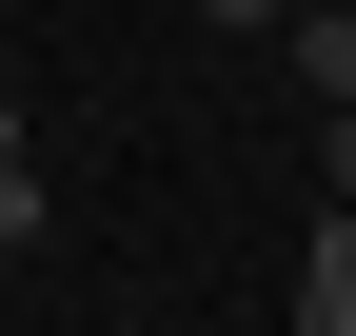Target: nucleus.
Returning a JSON list of instances; mask_svg holds the SVG:
<instances>
[{"label": "nucleus", "mask_w": 356, "mask_h": 336, "mask_svg": "<svg viewBox=\"0 0 356 336\" xmlns=\"http://www.w3.org/2000/svg\"><path fill=\"white\" fill-rule=\"evenodd\" d=\"M297 336H356V218L317 198V258H297Z\"/></svg>", "instance_id": "f257e3e1"}, {"label": "nucleus", "mask_w": 356, "mask_h": 336, "mask_svg": "<svg viewBox=\"0 0 356 336\" xmlns=\"http://www.w3.org/2000/svg\"><path fill=\"white\" fill-rule=\"evenodd\" d=\"M277 40H297V79H317V119H337V99H356V0H297Z\"/></svg>", "instance_id": "f03ea898"}, {"label": "nucleus", "mask_w": 356, "mask_h": 336, "mask_svg": "<svg viewBox=\"0 0 356 336\" xmlns=\"http://www.w3.org/2000/svg\"><path fill=\"white\" fill-rule=\"evenodd\" d=\"M40 237H60V198H40V158L0 139V258H40Z\"/></svg>", "instance_id": "7ed1b4c3"}, {"label": "nucleus", "mask_w": 356, "mask_h": 336, "mask_svg": "<svg viewBox=\"0 0 356 336\" xmlns=\"http://www.w3.org/2000/svg\"><path fill=\"white\" fill-rule=\"evenodd\" d=\"M317 198H337V218H356V99L317 119Z\"/></svg>", "instance_id": "20e7f679"}, {"label": "nucleus", "mask_w": 356, "mask_h": 336, "mask_svg": "<svg viewBox=\"0 0 356 336\" xmlns=\"http://www.w3.org/2000/svg\"><path fill=\"white\" fill-rule=\"evenodd\" d=\"M198 20H218V40H277V20H297V0H198Z\"/></svg>", "instance_id": "39448f33"}]
</instances>
